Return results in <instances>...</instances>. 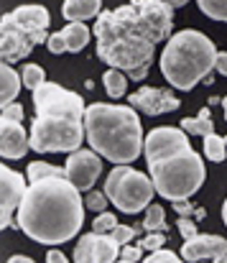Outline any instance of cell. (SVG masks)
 I'll return each mask as SVG.
<instances>
[{
	"label": "cell",
	"instance_id": "obj_11",
	"mask_svg": "<svg viewBox=\"0 0 227 263\" xmlns=\"http://www.w3.org/2000/svg\"><path fill=\"white\" fill-rule=\"evenodd\" d=\"M181 258L184 261H227V240L220 235H207V233H197L194 238L184 240L181 246Z\"/></svg>",
	"mask_w": 227,
	"mask_h": 263
},
{
	"label": "cell",
	"instance_id": "obj_4",
	"mask_svg": "<svg viewBox=\"0 0 227 263\" xmlns=\"http://www.w3.org/2000/svg\"><path fill=\"white\" fill-rule=\"evenodd\" d=\"M36 118L31 123V148L36 154H72L82 148L84 130V100L56 82H44L33 89Z\"/></svg>",
	"mask_w": 227,
	"mask_h": 263
},
{
	"label": "cell",
	"instance_id": "obj_8",
	"mask_svg": "<svg viewBox=\"0 0 227 263\" xmlns=\"http://www.w3.org/2000/svg\"><path fill=\"white\" fill-rule=\"evenodd\" d=\"M105 194H107L110 204H115L120 212L136 215L151 204L153 194H158V192H156L151 176L133 169L130 164H118L105 179Z\"/></svg>",
	"mask_w": 227,
	"mask_h": 263
},
{
	"label": "cell",
	"instance_id": "obj_1",
	"mask_svg": "<svg viewBox=\"0 0 227 263\" xmlns=\"http://www.w3.org/2000/svg\"><path fill=\"white\" fill-rule=\"evenodd\" d=\"M174 8L161 0H130L115 10H102L94 21L97 57L123 69L133 82L148 77L156 46L171 39Z\"/></svg>",
	"mask_w": 227,
	"mask_h": 263
},
{
	"label": "cell",
	"instance_id": "obj_19",
	"mask_svg": "<svg viewBox=\"0 0 227 263\" xmlns=\"http://www.w3.org/2000/svg\"><path fill=\"white\" fill-rule=\"evenodd\" d=\"M128 74L123 72V69H115V67H110L105 74H102V85H105V92L112 97V100H118V97H123L125 95V89H128Z\"/></svg>",
	"mask_w": 227,
	"mask_h": 263
},
{
	"label": "cell",
	"instance_id": "obj_6",
	"mask_svg": "<svg viewBox=\"0 0 227 263\" xmlns=\"http://www.w3.org/2000/svg\"><path fill=\"white\" fill-rule=\"evenodd\" d=\"M217 49L202 31L186 28L174 33L161 54V74L176 89H194L202 80L210 82V72L215 69Z\"/></svg>",
	"mask_w": 227,
	"mask_h": 263
},
{
	"label": "cell",
	"instance_id": "obj_25",
	"mask_svg": "<svg viewBox=\"0 0 227 263\" xmlns=\"http://www.w3.org/2000/svg\"><path fill=\"white\" fill-rule=\"evenodd\" d=\"M21 77H23V87H28L31 92L39 87V85H44V82H46V72H44L39 64H26Z\"/></svg>",
	"mask_w": 227,
	"mask_h": 263
},
{
	"label": "cell",
	"instance_id": "obj_27",
	"mask_svg": "<svg viewBox=\"0 0 227 263\" xmlns=\"http://www.w3.org/2000/svg\"><path fill=\"white\" fill-rule=\"evenodd\" d=\"M107 194L105 192H87V197H84V204H87V210H92V212H105V207H107Z\"/></svg>",
	"mask_w": 227,
	"mask_h": 263
},
{
	"label": "cell",
	"instance_id": "obj_37",
	"mask_svg": "<svg viewBox=\"0 0 227 263\" xmlns=\"http://www.w3.org/2000/svg\"><path fill=\"white\" fill-rule=\"evenodd\" d=\"M46 261L49 263H64L67 261V256H64L62 251H56V248H54V251H49V253H46Z\"/></svg>",
	"mask_w": 227,
	"mask_h": 263
},
{
	"label": "cell",
	"instance_id": "obj_14",
	"mask_svg": "<svg viewBox=\"0 0 227 263\" xmlns=\"http://www.w3.org/2000/svg\"><path fill=\"white\" fill-rule=\"evenodd\" d=\"M100 5L102 0H64L62 5V15L64 21L74 23V21H89V18H97L100 15Z\"/></svg>",
	"mask_w": 227,
	"mask_h": 263
},
{
	"label": "cell",
	"instance_id": "obj_30",
	"mask_svg": "<svg viewBox=\"0 0 227 263\" xmlns=\"http://www.w3.org/2000/svg\"><path fill=\"white\" fill-rule=\"evenodd\" d=\"M179 233H181V238L184 240H189V238H194L199 230H197V220L194 217H186V215H179Z\"/></svg>",
	"mask_w": 227,
	"mask_h": 263
},
{
	"label": "cell",
	"instance_id": "obj_38",
	"mask_svg": "<svg viewBox=\"0 0 227 263\" xmlns=\"http://www.w3.org/2000/svg\"><path fill=\"white\" fill-rule=\"evenodd\" d=\"M161 3H166V5H171V8H181V5H186L189 0H161Z\"/></svg>",
	"mask_w": 227,
	"mask_h": 263
},
{
	"label": "cell",
	"instance_id": "obj_31",
	"mask_svg": "<svg viewBox=\"0 0 227 263\" xmlns=\"http://www.w3.org/2000/svg\"><path fill=\"white\" fill-rule=\"evenodd\" d=\"M141 246H143V251H158V248H163V246H166V233L158 230V233L146 235V238L141 240Z\"/></svg>",
	"mask_w": 227,
	"mask_h": 263
},
{
	"label": "cell",
	"instance_id": "obj_10",
	"mask_svg": "<svg viewBox=\"0 0 227 263\" xmlns=\"http://www.w3.org/2000/svg\"><path fill=\"white\" fill-rule=\"evenodd\" d=\"M0 179H3V184H0V189H3L0 228L5 230V228H15V225H13V215L18 212V207H21V202H23V194H26L28 184H26L23 176L18 174V172H13L8 164L0 166Z\"/></svg>",
	"mask_w": 227,
	"mask_h": 263
},
{
	"label": "cell",
	"instance_id": "obj_13",
	"mask_svg": "<svg viewBox=\"0 0 227 263\" xmlns=\"http://www.w3.org/2000/svg\"><path fill=\"white\" fill-rule=\"evenodd\" d=\"M31 148V136H26L23 125L10 118H0V156L5 161L23 159Z\"/></svg>",
	"mask_w": 227,
	"mask_h": 263
},
{
	"label": "cell",
	"instance_id": "obj_7",
	"mask_svg": "<svg viewBox=\"0 0 227 263\" xmlns=\"http://www.w3.org/2000/svg\"><path fill=\"white\" fill-rule=\"evenodd\" d=\"M51 15L44 5H21L0 21V59L13 64L26 59L33 46L49 41Z\"/></svg>",
	"mask_w": 227,
	"mask_h": 263
},
{
	"label": "cell",
	"instance_id": "obj_17",
	"mask_svg": "<svg viewBox=\"0 0 227 263\" xmlns=\"http://www.w3.org/2000/svg\"><path fill=\"white\" fill-rule=\"evenodd\" d=\"M181 128L189 133V136H210L215 133V123H212V110L210 107H202L197 118H184L181 120Z\"/></svg>",
	"mask_w": 227,
	"mask_h": 263
},
{
	"label": "cell",
	"instance_id": "obj_41",
	"mask_svg": "<svg viewBox=\"0 0 227 263\" xmlns=\"http://www.w3.org/2000/svg\"><path fill=\"white\" fill-rule=\"evenodd\" d=\"M222 107H225V120H227V97L222 100Z\"/></svg>",
	"mask_w": 227,
	"mask_h": 263
},
{
	"label": "cell",
	"instance_id": "obj_40",
	"mask_svg": "<svg viewBox=\"0 0 227 263\" xmlns=\"http://www.w3.org/2000/svg\"><path fill=\"white\" fill-rule=\"evenodd\" d=\"M222 220H225V225H227V199H225V204H222Z\"/></svg>",
	"mask_w": 227,
	"mask_h": 263
},
{
	"label": "cell",
	"instance_id": "obj_20",
	"mask_svg": "<svg viewBox=\"0 0 227 263\" xmlns=\"http://www.w3.org/2000/svg\"><path fill=\"white\" fill-rule=\"evenodd\" d=\"M204 156L215 164L225 161L227 159V143H225V136H217V133H210L204 136Z\"/></svg>",
	"mask_w": 227,
	"mask_h": 263
},
{
	"label": "cell",
	"instance_id": "obj_33",
	"mask_svg": "<svg viewBox=\"0 0 227 263\" xmlns=\"http://www.w3.org/2000/svg\"><path fill=\"white\" fill-rule=\"evenodd\" d=\"M46 46H49L51 54H64V51H67V41H64L62 31H59V33H51L49 41H46Z\"/></svg>",
	"mask_w": 227,
	"mask_h": 263
},
{
	"label": "cell",
	"instance_id": "obj_16",
	"mask_svg": "<svg viewBox=\"0 0 227 263\" xmlns=\"http://www.w3.org/2000/svg\"><path fill=\"white\" fill-rule=\"evenodd\" d=\"M62 36H64V41H67V51L77 54V51H82V49L87 46L92 31H89L82 21H74V23H67V26L62 28Z\"/></svg>",
	"mask_w": 227,
	"mask_h": 263
},
{
	"label": "cell",
	"instance_id": "obj_21",
	"mask_svg": "<svg viewBox=\"0 0 227 263\" xmlns=\"http://www.w3.org/2000/svg\"><path fill=\"white\" fill-rule=\"evenodd\" d=\"M94 246H97V233H87L77 240L74 246V261L77 263H87V261H94Z\"/></svg>",
	"mask_w": 227,
	"mask_h": 263
},
{
	"label": "cell",
	"instance_id": "obj_9",
	"mask_svg": "<svg viewBox=\"0 0 227 263\" xmlns=\"http://www.w3.org/2000/svg\"><path fill=\"white\" fill-rule=\"evenodd\" d=\"M102 174V159H100V154L92 148V151H87V148H77L69 154V159H67V179L74 184L79 192H89L92 189V184L100 179Z\"/></svg>",
	"mask_w": 227,
	"mask_h": 263
},
{
	"label": "cell",
	"instance_id": "obj_18",
	"mask_svg": "<svg viewBox=\"0 0 227 263\" xmlns=\"http://www.w3.org/2000/svg\"><path fill=\"white\" fill-rule=\"evenodd\" d=\"M0 72H3V105H10V102L15 100V95L21 92L23 77L15 74V69H13L8 62L0 64Z\"/></svg>",
	"mask_w": 227,
	"mask_h": 263
},
{
	"label": "cell",
	"instance_id": "obj_3",
	"mask_svg": "<svg viewBox=\"0 0 227 263\" xmlns=\"http://www.w3.org/2000/svg\"><path fill=\"white\" fill-rule=\"evenodd\" d=\"M146 161L156 192L168 199H189L207 179L202 156L192 148L184 128H153L146 136Z\"/></svg>",
	"mask_w": 227,
	"mask_h": 263
},
{
	"label": "cell",
	"instance_id": "obj_23",
	"mask_svg": "<svg viewBox=\"0 0 227 263\" xmlns=\"http://www.w3.org/2000/svg\"><path fill=\"white\" fill-rule=\"evenodd\" d=\"M46 176H67V166H54V164H46V161H33L28 164V181H39V179H46Z\"/></svg>",
	"mask_w": 227,
	"mask_h": 263
},
{
	"label": "cell",
	"instance_id": "obj_15",
	"mask_svg": "<svg viewBox=\"0 0 227 263\" xmlns=\"http://www.w3.org/2000/svg\"><path fill=\"white\" fill-rule=\"evenodd\" d=\"M120 243L112 238V233H97V246H94V263H112L120 261Z\"/></svg>",
	"mask_w": 227,
	"mask_h": 263
},
{
	"label": "cell",
	"instance_id": "obj_12",
	"mask_svg": "<svg viewBox=\"0 0 227 263\" xmlns=\"http://www.w3.org/2000/svg\"><path fill=\"white\" fill-rule=\"evenodd\" d=\"M128 102L136 107V110H141L143 115H163V112H174V110H179V97L171 92V89H161V87H148V85H143L141 89H136L130 97H128Z\"/></svg>",
	"mask_w": 227,
	"mask_h": 263
},
{
	"label": "cell",
	"instance_id": "obj_34",
	"mask_svg": "<svg viewBox=\"0 0 227 263\" xmlns=\"http://www.w3.org/2000/svg\"><path fill=\"white\" fill-rule=\"evenodd\" d=\"M3 118H10V120H23V105L21 102H10V105H3Z\"/></svg>",
	"mask_w": 227,
	"mask_h": 263
},
{
	"label": "cell",
	"instance_id": "obj_28",
	"mask_svg": "<svg viewBox=\"0 0 227 263\" xmlns=\"http://www.w3.org/2000/svg\"><path fill=\"white\" fill-rule=\"evenodd\" d=\"M174 210L179 212V215H186V217H194V220H202L207 212H204V207H194L189 199H176L174 202Z\"/></svg>",
	"mask_w": 227,
	"mask_h": 263
},
{
	"label": "cell",
	"instance_id": "obj_5",
	"mask_svg": "<svg viewBox=\"0 0 227 263\" xmlns=\"http://www.w3.org/2000/svg\"><path fill=\"white\" fill-rule=\"evenodd\" d=\"M84 130L89 148L112 164H133L146 148L143 125L133 105H87Z\"/></svg>",
	"mask_w": 227,
	"mask_h": 263
},
{
	"label": "cell",
	"instance_id": "obj_39",
	"mask_svg": "<svg viewBox=\"0 0 227 263\" xmlns=\"http://www.w3.org/2000/svg\"><path fill=\"white\" fill-rule=\"evenodd\" d=\"M18 261H23V263H31V261H33V258H28V256H13V258H10V263H18Z\"/></svg>",
	"mask_w": 227,
	"mask_h": 263
},
{
	"label": "cell",
	"instance_id": "obj_2",
	"mask_svg": "<svg viewBox=\"0 0 227 263\" xmlns=\"http://www.w3.org/2000/svg\"><path fill=\"white\" fill-rule=\"evenodd\" d=\"M82 192L67 176L31 181L15 212V228L41 246H62L84 225Z\"/></svg>",
	"mask_w": 227,
	"mask_h": 263
},
{
	"label": "cell",
	"instance_id": "obj_32",
	"mask_svg": "<svg viewBox=\"0 0 227 263\" xmlns=\"http://www.w3.org/2000/svg\"><path fill=\"white\" fill-rule=\"evenodd\" d=\"M143 258V246L138 243V246H123L120 248V261L125 263H136Z\"/></svg>",
	"mask_w": 227,
	"mask_h": 263
},
{
	"label": "cell",
	"instance_id": "obj_36",
	"mask_svg": "<svg viewBox=\"0 0 227 263\" xmlns=\"http://www.w3.org/2000/svg\"><path fill=\"white\" fill-rule=\"evenodd\" d=\"M215 69L222 74V77H227V54L225 51H217V62H215Z\"/></svg>",
	"mask_w": 227,
	"mask_h": 263
},
{
	"label": "cell",
	"instance_id": "obj_42",
	"mask_svg": "<svg viewBox=\"0 0 227 263\" xmlns=\"http://www.w3.org/2000/svg\"><path fill=\"white\" fill-rule=\"evenodd\" d=\"M225 143H227V136H225Z\"/></svg>",
	"mask_w": 227,
	"mask_h": 263
},
{
	"label": "cell",
	"instance_id": "obj_26",
	"mask_svg": "<svg viewBox=\"0 0 227 263\" xmlns=\"http://www.w3.org/2000/svg\"><path fill=\"white\" fill-rule=\"evenodd\" d=\"M118 225H120V222H118V217H115L112 212H97V217H94V222H92V230H94V233H112Z\"/></svg>",
	"mask_w": 227,
	"mask_h": 263
},
{
	"label": "cell",
	"instance_id": "obj_24",
	"mask_svg": "<svg viewBox=\"0 0 227 263\" xmlns=\"http://www.w3.org/2000/svg\"><path fill=\"white\" fill-rule=\"evenodd\" d=\"M197 5L207 18L227 23V0H197Z\"/></svg>",
	"mask_w": 227,
	"mask_h": 263
},
{
	"label": "cell",
	"instance_id": "obj_22",
	"mask_svg": "<svg viewBox=\"0 0 227 263\" xmlns=\"http://www.w3.org/2000/svg\"><path fill=\"white\" fill-rule=\"evenodd\" d=\"M143 230H148V233L163 230V233H166V212H163L161 204H153V202L148 204L146 217H143Z\"/></svg>",
	"mask_w": 227,
	"mask_h": 263
},
{
	"label": "cell",
	"instance_id": "obj_29",
	"mask_svg": "<svg viewBox=\"0 0 227 263\" xmlns=\"http://www.w3.org/2000/svg\"><path fill=\"white\" fill-rule=\"evenodd\" d=\"M141 230H143V222H141L138 228H130V225H118V228L112 230V238H115L120 246H128V243H130V240L141 233Z\"/></svg>",
	"mask_w": 227,
	"mask_h": 263
},
{
	"label": "cell",
	"instance_id": "obj_35",
	"mask_svg": "<svg viewBox=\"0 0 227 263\" xmlns=\"http://www.w3.org/2000/svg\"><path fill=\"white\" fill-rule=\"evenodd\" d=\"M179 258H181V256H176V253H171V251H166V248H158V251H151V256H148V261H151V263H158V261L176 263Z\"/></svg>",
	"mask_w": 227,
	"mask_h": 263
}]
</instances>
